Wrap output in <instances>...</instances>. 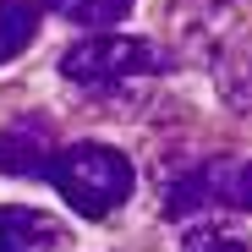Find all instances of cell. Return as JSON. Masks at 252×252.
I'll return each mask as SVG.
<instances>
[{"mask_svg": "<svg viewBox=\"0 0 252 252\" xmlns=\"http://www.w3.org/2000/svg\"><path fill=\"white\" fill-rule=\"evenodd\" d=\"M44 181L61 187V197L82 220H104V214H115V208L132 197V164H126V154L110 148V143H71V148L55 154Z\"/></svg>", "mask_w": 252, "mask_h": 252, "instance_id": "6da1fadb", "label": "cell"}, {"mask_svg": "<svg viewBox=\"0 0 252 252\" xmlns=\"http://www.w3.org/2000/svg\"><path fill=\"white\" fill-rule=\"evenodd\" d=\"M61 71L82 88H110V82H132V77H154L164 71V55L148 38L132 33H99V38H77L61 55Z\"/></svg>", "mask_w": 252, "mask_h": 252, "instance_id": "7a4b0ae2", "label": "cell"}, {"mask_svg": "<svg viewBox=\"0 0 252 252\" xmlns=\"http://www.w3.org/2000/svg\"><path fill=\"white\" fill-rule=\"evenodd\" d=\"M203 203L252 208V159H214V164H197V170H187L164 187V214H176V220Z\"/></svg>", "mask_w": 252, "mask_h": 252, "instance_id": "3957f363", "label": "cell"}, {"mask_svg": "<svg viewBox=\"0 0 252 252\" xmlns=\"http://www.w3.org/2000/svg\"><path fill=\"white\" fill-rule=\"evenodd\" d=\"M55 154H61L55 132L38 115H22V121H11L0 132V170H11V176H50Z\"/></svg>", "mask_w": 252, "mask_h": 252, "instance_id": "277c9868", "label": "cell"}, {"mask_svg": "<svg viewBox=\"0 0 252 252\" xmlns=\"http://www.w3.org/2000/svg\"><path fill=\"white\" fill-rule=\"evenodd\" d=\"M66 247V225L44 208L0 203V252H55Z\"/></svg>", "mask_w": 252, "mask_h": 252, "instance_id": "5b68a950", "label": "cell"}, {"mask_svg": "<svg viewBox=\"0 0 252 252\" xmlns=\"http://www.w3.org/2000/svg\"><path fill=\"white\" fill-rule=\"evenodd\" d=\"M38 33V6L28 0H0V61H17Z\"/></svg>", "mask_w": 252, "mask_h": 252, "instance_id": "8992f818", "label": "cell"}, {"mask_svg": "<svg viewBox=\"0 0 252 252\" xmlns=\"http://www.w3.org/2000/svg\"><path fill=\"white\" fill-rule=\"evenodd\" d=\"M50 11H61L66 22H82V28H104V22H121L132 11V0H44Z\"/></svg>", "mask_w": 252, "mask_h": 252, "instance_id": "52a82bcc", "label": "cell"}, {"mask_svg": "<svg viewBox=\"0 0 252 252\" xmlns=\"http://www.w3.org/2000/svg\"><path fill=\"white\" fill-rule=\"evenodd\" d=\"M181 252H247V241L236 230H225V225H203V230H192L181 241Z\"/></svg>", "mask_w": 252, "mask_h": 252, "instance_id": "ba28073f", "label": "cell"}]
</instances>
